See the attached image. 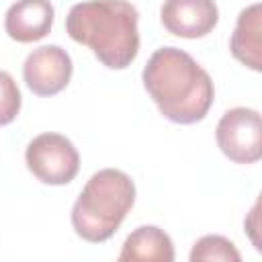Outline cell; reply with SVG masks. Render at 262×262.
I'll return each instance as SVG.
<instances>
[{"label": "cell", "mask_w": 262, "mask_h": 262, "mask_svg": "<svg viewBox=\"0 0 262 262\" xmlns=\"http://www.w3.org/2000/svg\"><path fill=\"white\" fill-rule=\"evenodd\" d=\"M121 262H172L174 246L170 235L156 225H141L131 231L119 254Z\"/></svg>", "instance_id": "9c48e42d"}, {"label": "cell", "mask_w": 262, "mask_h": 262, "mask_svg": "<svg viewBox=\"0 0 262 262\" xmlns=\"http://www.w3.org/2000/svg\"><path fill=\"white\" fill-rule=\"evenodd\" d=\"M27 168L45 184H68L80 170V156L74 143L59 133L37 135L25 151Z\"/></svg>", "instance_id": "277c9868"}, {"label": "cell", "mask_w": 262, "mask_h": 262, "mask_svg": "<svg viewBox=\"0 0 262 262\" xmlns=\"http://www.w3.org/2000/svg\"><path fill=\"white\" fill-rule=\"evenodd\" d=\"M72 70V57L63 47L43 45L27 55L23 78L37 96H53L70 84Z\"/></svg>", "instance_id": "8992f818"}, {"label": "cell", "mask_w": 262, "mask_h": 262, "mask_svg": "<svg viewBox=\"0 0 262 262\" xmlns=\"http://www.w3.org/2000/svg\"><path fill=\"white\" fill-rule=\"evenodd\" d=\"M137 20V8L127 0H88L70 8L66 31L106 68L123 70L139 51Z\"/></svg>", "instance_id": "7a4b0ae2"}, {"label": "cell", "mask_w": 262, "mask_h": 262, "mask_svg": "<svg viewBox=\"0 0 262 262\" xmlns=\"http://www.w3.org/2000/svg\"><path fill=\"white\" fill-rule=\"evenodd\" d=\"M135 203L133 180L117 170L104 168L90 176L72 207V225L76 233L92 244L115 235Z\"/></svg>", "instance_id": "3957f363"}, {"label": "cell", "mask_w": 262, "mask_h": 262, "mask_svg": "<svg viewBox=\"0 0 262 262\" xmlns=\"http://www.w3.org/2000/svg\"><path fill=\"white\" fill-rule=\"evenodd\" d=\"M215 139L225 158L235 164H254L262 158L260 113L248 106L229 108L217 123Z\"/></svg>", "instance_id": "5b68a950"}, {"label": "cell", "mask_w": 262, "mask_h": 262, "mask_svg": "<svg viewBox=\"0 0 262 262\" xmlns=\"http://www.w3.org/2000/svg\"><path fill=\"white\" fill-rule=\"evenodd\" d=\"M201 260H223V262H239L242 256L233 242L223 235H203L190 252V262Z\"/></svg>", "instance_id": "8fae6325"}, {"label": "cell", "mask_w": 262, "mask_h": 262, "mask_svg": "<svg viewBox=\"0 0 262 262\" xmlns=\"http://www.w3.org/2000/svg\"><path fill=\"white\" fill-rule=\"evenodd\" d=\"M143 86L160 113L180 125H192L207 117L215 86L207 70L178 47H160L143 68Z\"/></svg>", "instance_id": "6da1fadb"}, {"label": "cell", "mask_w": 262, "mask_h": 262, "mask_svg": "<svg viewBox=\"0 0 262 262\" xmlns=\"http://www.w3.org/2000/svg\"><path fill=\"white\" fill-rule=\"evenodd\" d=\"M260 4H252L248 8H244L237 16L233 35L229 39V49L233 53V57L237 61H242L244 66H248L254 72L262 70V61H260V47H262V39H260Z\"/></svg>", "instance_id": "30bf717a"}, {"label": "cell", "mask_w": 262, "mask_h": 262, "mask_svg": "<svg viewBox=\"0 0 262 262\" xmlns=\"http://www.w3.org/2000/svg\"><path fill=\"white\" fill-rule=\"evenodd\" d=\"M160 18L168 33L184 39H199L215 29L219 10L213 0H164Z\"/></svg>", "instance_id": "52a82bcc"}, {"label": "cell", "mask_w": 262, "mask_h": 262, "mask_svg": "<svg viewBox=\"0 0 262 262\" xmlns=\"http://www.w3.org/2000/svg\"><path fill=\"white\" fill-rule=\"evenodd\" d=\"M53 4L49 0H16L4 16V29L18 43L43 39L53 25Z\"/></svg>", "instance_id": "ba28073f"}, {"label": "cell", "mask_w": 262, "mask_h": 262, "mask_svg": "<svg viewBox=\"0 0 262 262\" xmlns=\"http://www.w3.org/2000/svg\"><path fill=\"white\" fill-rule=\"evenodd\" d=\"M20 90L14 78L0 70V125H8L16 119L20 111Z\"/></svg>", "instance_id": "7c38bea8"}]
</instances>
